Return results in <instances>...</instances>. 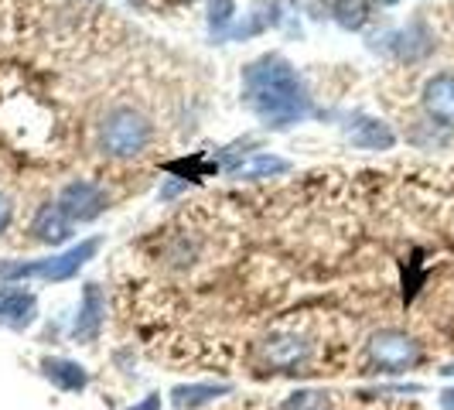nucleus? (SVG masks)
<instances>
[{
  "label": "nucleus",
  "mask_w": 454,
  "mask_h": 410,
  "mask_svg": "<svg viewBox=\"0 0 454 410\" xmlns=\"http://www.w3.org/2000/svg\"><path fill=\"white\" fill-rule=\"evenodd\" d=\"M420 359V345L403 332H380L369 339V363L383 373H403Z\"/></svg>",
  "instance_id": "4"
},
{
  "label": "nucleus",
  "mask_w": 454,
  "mask_h": 410,
  "mask_svg": "<svg viewBox=\"0 0 454 410\" xmlns=\"http://www.w3.org/2000/svg\"><path fill=\"white\" fill-rule=\"evenodd\" d=\"M284 171H291V164L284 158H273V154H250L247 161H239V164L229 168V175H232L236 182L270 178V175H284Z\"/></svg>",
  "instance_id": "13"
},
{
  "label": "nucleus",
  "mask_w": 454,
  "mask_h": 410,
  "mask_svg": "<svg viewBox=\"0 0 454 410\" xmlns=\"http://www.w3.org/2000/svg\"><path fill=\"white\" fill-rule=\"evenodd\" d=\"M348 140L363 151H389L396 144V134L389 130L383 120H372V116H356L348 120Z\"/></svg>",
  "instance_id": "10"
},
{
  "label": "nucleus",
  "mask_w": 454,
  "mask_h": 410,
  "mask_svg": "<svg viewBox=\"0 0 454 410\" xmlns=\"http://www.w3.org/2000/svg\"><path fill=\"white\" fill-rule=\"evenodd\" d=\"M236 18V0H208V28L212 35H226Z\"/></svg>",
  "instance_id": "17"
},
{
  "label": "nucleus",
  "mask_w": 454,
  "mask_h": 410,
  "mask_svg": "<svg viewBox=\"0 0 454 410\" xmlns=\"http://www.w3.org/2000/svg\"><path fill=\"white\" fill-rule=\"evenodd\" d=\"M103 315H106V297L99 291V284H86L79 315H75V325H72V339L86 342V345L99 339V332H103Z\"/></svg>",
  "instance_id": "6"
},
{
  "label": "nucleus",
  "mask_w": 454,
  "mask_h": 410,
  "mask_svg": "<svg viewBox=\"0 0 454 410\" xmlns=\"http://www.w3.org/2000/svg\"><path fill=\"white\" fill-rule=\"evenodd\" d=\"M332 11H335V21H339L345 31H359V28L369 21L372 0H335Z\"/></svg>",
  "instance_id": "15"
},
{
  "label": "nucleus",
  "mask_w": 454,
  "mask_h": 410,
  "mask_svg": "<svg viewBox=\"0 0 454 410\" xmlns=\"http://www.w3.org/2000/svg\"><path fill=\"white\" fill-rule=\"evenodd\" d=\"M99 140H103V151L114 158H137L151 144V123L134 106H116L103 120Z\"/></svg>",
  "instance_id": "3"
},
{
  "label": "nucleus",
  "mask_w": 454,
  "mask_h": 410,
  "mask_svg": "<svg viewBox=\"0 0 454 410\" xmlns=\"http://www.w3.org/2000/svg\"><path fill=\"white\" fill-rule=\"evenodd\" d=\"M31 233L42 243H66L68 236H72V223H68L66 212L59 209V202H48L38 209V216L31 223Z\"/></svg>",
  "instance_id": "11"
},
{
  "label": "nucleus",
  "mask_w": 454,
  "mask_h": 410,
  "mask_svg": "<svg viewBox=\"0 0 454 410\" xmlns=\"http://www.w3.org/2000/svg\"><path fill=\"white\" fill-rule=\"evenodd\" d=\"M441 407L454 410V390H444V393H441Z\"/></svg>",
  "instance_id": "20"
},
{
  "label": "nucleus",
  "mask_w": 454,
  "mask_h": 410,
  "mask_svg": "<svg viewBox=\"0 0 454 410\" xmlns=\"http://www.w3.org/2000/svg\"><path fill=\"white\" fill-rule=\"evenodd\" d=\"M59 209L68 216V223H90L106 209V195H103L99 185L75 178L59 192Z\"/></svg>",
  "instance_id": "5"
},
{
  "label": "nucleus",
  "mask_w": 454,
  "mask_h": 410,
  "mask_svg": "<svg viewBox=\"0 0 454 410\" xmlns=\"http://www.w3.org/2000/svg\"><path fill=\"white\" fill-rule=\"evenodd\" d=\"M38 319V297L31 291H0V325L24 332Z\"/></svg>",
  "instance_id": "8"
},
{
  "label": "nucleus",
  "mask_w": 454,
  "mask_h": 410,
  "mask_svg": "<svg viewBox=\"0 0 454 410\" xmlns=\"http://www.w3.org/2000/svg\"><path fill=\"white\" fill-rule=\"evenodd\" d=\"M7 223H11V199H7L4 192H0V236H4Z\"/></svg>",
  "instance_id": "18"
},
{
  "label": "nucleus",
  "mask_w": 454,
  "mask_h": 410,
  "mask_svg": "<svg viewBox=\"0 0 454 410\" xmlns=\"http://www.w3.org/2000/svg\"><path fill=\"white\" fill-rule=\"evenodd\" d=\"M243 103L273 130L294 127L311 110L297 68L280 55H263L243 68Z\"/></svg>",
  "instance_id": "1"
},
{
  "label": "nucleus",
  "mask_w": 454,
  "mask_h": 410,
  "mask_svg": "<svg viewBox=\"0 0 454 410\" xmlns=\"http://www.w3.org/2000/svg\"><path fill=\"white\" fill-rule=\"evenodd\" d=\"M42 373H45L59 390H66V393H82V390L90 387V373H86V366L72 363V359H62V356L45 359V363H42Z\"/></svg>",
  "instance_id": "12"
},
{
  "label": "nucleus",
  "mask_w": 454,
  "mask_h": 410,
  "mask_svg": "<svg viewBox=\"0 0 454 410\" xmlns=\"http://www.w3.org/2000/svg\"><path fill=\"white\" fill-rule=\"evenodd\" d=\"M280 410H332V397L325 390H294Z\"/></svg>",
  "instance_id": "16"
},
{
  "label": "nucleus",
  "mask_w": 454,
  "mask_h": 410,
  "mask_svg": "<svg viewBox=\"0 0 454 410\" xmlns=\"http://www.w3.org/2000/svg\"><path fill=\"white\" fill-rule=\"evenodd\" d=\"M308 356H311V345L297 335H273L263 345V359L277 369H297L308 363Z\"/></svg>",
  "instance_id": "9"
},
{
  "label": "nucleus",
  "mask_w": 454,
  "mask_h": 410,
  "mask_svg": "<svg viewBox=\"0 0 454 410\" xmlns=\"http://www.w3.org/2000/svg\"><path fill=\"white\" fill-rule=\"evenodd\" d=\"M127 410H160V397L151 393V397H144L140 404H134V407H127Z\"/></svg>",
  "instance_id": "19"
},
{
  "label": "nucleus",
  "mask_w": 454,
  "mask_h": 410,
  "mask_svg": "<svg viewBox=\"0 0 454 410\" xmlns=\"http://www.w3.org/2000/svg\"><path fill=\"white\" fill-rule=\"evenodd\" d=\"M229 383H188V387L171 390V404L178 410H199L212 404L215 397H226Z\"/></svg>",
  "instance_id": "14"
},
{
  "label": "nucleus",
  "mask_w": 454,
  "mask_h": 410,
  "mask_svg": "<svg viewBox=\"0 0 454 410\" xmlns=\"http://www.w3.org/2000/svg\"><path fill=\"white\" fill-rule=\"evenodd\" d=\"M383 4H396V0H383Z\"/></svg>",
  "instance_id": "21"
},
{
  "label": "nucleus",
  "mask_w": 454,
  "mask_h": 410,
  "mask_svg": "<svg viewBox=\"0 0 454 410\" xmlns=\"http://www.w3.org/2000/svg\"><path fill=\"white\" fill-rule=\"evenodd\" d=\"M99 250V240H82L79 247H72L66 253H55L45 260H35V264H21V260H4L0 264V284H11V280H24V277H42V280H68L90 264Z\"/></svg>",
  "instance_id": "2"
},
{
  "label": "nucleus",
  "mask_w": 454,
  "mask_h": 410,
  "mask_svg": "<svg viewBox=\"0 0 454 410\" xmlns=\"http://www.w3.org/2000/svg\"><path fill=\"white\" fill-rule=\"evenodd\" d=\"M424 110L431 120L444 123V127H454V75L451 72H441L427 79L424 86Z\"/></svg>",
  "instance_id": "7"
}]
</instances>
